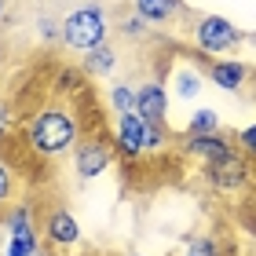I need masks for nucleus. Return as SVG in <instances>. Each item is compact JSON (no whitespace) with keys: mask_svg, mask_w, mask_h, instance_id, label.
Here are the masks:
<instances>
[{"mask_svg":"<svg viewBox=\"0 0 256 256\" xmlns=\"http://www.w3.org/2000/svg\"><path fill=\"white\" fill-rule=\"evenodd\" d=\"M80 136V124L74 114H66L59 106H48V110H37L26 124V139L37 154H62L77 143Z\"/></svg>","mask_w":256,"mask_h":256,"instance_id":"1","label":"nucleus"},{"mask_svg":"<svg viewBox=\"0 0 256 256\" xmlns=\"http://www.w3.org/2000/svg\"><path fill=\"white\" fill-rule=\"evenodd\" d=\"M106 33H110V22H106V11L99 4H80L74 11H66V18L59 26V37L70 52L99 48V44H106Z\"/></svg>","mask_w":256,"mask_h":256,"instance_id":"2","label":"nucleus"},{"mask_svg":"<svg viewBox=\"0 0 256 256\" xmlns=\"http://www.w3.org/2000/svg\"><path fill=\"white\" fill-rule=\"evenodd\" d=\"M238 40H242L238 26L224 15H202L194 22V44H198L202 55H224V52L234 48Z\"/></svg>","mask_w":256,"mask_h":256,"instance_id":"3","label":"nucleus"},{"mask_svg":"<svg viewBox=\"0 0 256 256\" xmlns=\"http://www.w3.org/2000/svg\"><path fill=\"white\" fill-rule=\"evenodd\" d=\"M110 161H114V150L106 139H84V143L77 146V154H74V168H77V176L80 180H96L102 176V172L110 168Z\"/></svg>","mask_w":256,"mask_h":256,"instance_id":"4","label":"nucleus"},{"mask_svg":"<svg viewBox=\"0 0 256 256\" xmlns=\"http://www.w3.org/2000/svg\"><path fill=\"white\" fill-rule=\"evenodd\" d=\"M205 176H208V183H212L216 190H238V187L249 183V165L234 154V158H224V161H208Z\"/></svg>","mask_w":256,"mask_h":256,"instance_id":"5","label":"nucleus"},{"mask_svg":"<svg viewBox=\"0 0 256 256\" xmlns=\"http://www.w3.org/2000/svg\"><path fill=\"white\" fill-rule=\"evenodd\" d=\"M8 230H11V242L4 256H37V234H33V224H30V208H11Z\"/></svg>","mask_w":256,"mask_h":256,"instance_id":"6","label":"nucleus"},{"mask_svg":"<svg viewBox=\"0 0 256 256\" xmlns=\"http://www.w3.org/2000/svg\"><path fill=\"white\" fill-rule=\"evenodd\" d=\"M44 234H48V242L55 249H70V246L80 242V224L70 208H52L44 216Z\"/></svg>","mask_w":256,"mask_h":256,"instance_id":"7","label":"nucleus"},{"mask_svg":"<svg viewBox=\"0 0 256 256\" xmlns=\"http://www.w3.org/2000/svg\"><path fill=\"white\" fill-rule=\"evenodd\" d=\"M136 114L143 118L146 124H165V114H168V96L158 80H146L143 88H136Z\"/></svg>","mask_w":256,"mask_h":256,"instance_id":"8","label":"nucleus"},{"mask_svg":"<svg viewBox=\"0 0 256 256\" xmlns=\"http://www.w3.org/2000/svg\"><path fill=\"white\" fill-rule=\"evenodd\" d=\"M183 150H187L190 158H202L205 165L208 161H224V158H234V146L227 143L220 132H208V136H190L187 143H183Z\"/></svg>","mask_w":256,"mask_h":256,"instance_id":"9","label":"nucleus"},{"mask_svg":"<svg viewBox=\"0 0 256 256\" xmlns=\"http://www.w3.org/2000/svg\"><path fill=\"white\" fill-rule=\"evenodd\" d=\"M143 128L146 121L139 118V114H118V146H121V154L128 158H136V154H143Z\"/></svg>","mask_w":256,"mask_h":256,"instance_id":"10","label":"nucleus"},{"mask_svg":"<svg viewBox=\"0 0 256 256\" xmlns=\"http://www.w3.org/2000/svg\"><path fill=\"white\" fill-rule=\"evenodd\" d=\"M132 8L146 26H165V22H172L187 4H183V0H132Z\"/></svg>","mask_w":256,"mask_h":256,"instance_id":"11","label":"nucleus"},{"mask_svg":"<svg viewBox=\"0 0 256 256\" xmlns=\"http://www.w3.org/2000/svg\"><path fill=\"white\" fill-rule=\"evenodd\" d=\"M208 80L224 92H238L249 80V66L246 62H212L208 66Z\"/></svg>","mask_w":256,"mask_h":256,"instance_id":"12","label":"nucleus"},{"mask_svg":"<svg viewBox=\"0 0 256 256\" xmlns=\"http://www.w3.org/2000/svg\"><path fill=\"white\" fill-rule=\"evenodd\" d=\"M187 132H190V136H208V132H220V114H216V110H208V106L194 110V114H190V121H187Z\"/></svg>","mask_w":256,"mask_h":256,"instance_id":"13","label":"nucleus"},{"mask_svg":"<svg viewBox=\"0 0 256 256\" xmlns=\"http://www.w3.org/2000/svg\"><path fill=\"white\" fill-rule=\"evenodd\" d=\"M84 55H88V74L106 77L110 70H114V48H110V44H99V48H92Z\"/></svg>","mask_w":256,"mask_h":256,"instance_id":"14","label":"nucleus"},{"mask_svg":"<svg viewBox=\"0 0 256 256\" xmlns=\"http://www.w3.org/2000/svg\"><path fill=\"white\" fill-rule=\"evenodd\" d=\"M180 256H224L216 246V238H205V234H198V238H187L183 242V252Z\"/></svg>","mask_w":256,"mask_h":256,"instance_id":"15","label":"nucleus"},{"mask_svg":"<svg viewBox=\"0 0 256 256\" xmlns=\"http://www.w3.org/2000/svg\"><path fill=\"white\" fill-rule=\"evenodd\" d=\"M110 106L118 110V114H132V110H136V88L118 84V88L110 92Z\"/></svg>","mask_w":256,"mask_h":256,"instance_id":"16","label":"nucleus"},{"mask_svg":"<svg viewBox=\"0 0 256 256\" xmlns=\"http://www.w3.org/2000/svg\"><path fill=\"white\" fill-rule=\"evenodd\" d=\"M198 88H202V80H198V74H194L190 66L176 74V92H180L183 99H194V96H198Z\"/></svg>","mask_w":256,"mask_h":256,"instance_id":"17","label":"nucleus"},{"mask_svg":"<svg viewBox=\"0 0 256 256\" xmlns=\"http://www.w3.org/2000/svg\"><path fill=\"white\" fill-rule=\"evenodd\" d=\"M165 143H168L165 124H146V128H143V150H161Z\"/></svg>","mask_w":256,"mask_h":256,"instance_id":"18","label":"nucleus"},{"mask_svg":"<svg viewBox=\"0 0 256 256\" xmlns=\"http://www.w3.org/2000/svg\"><path fill=\"white\" fill-rule=\"evenodd\" d=\"M11 190H15V180H11V168L0 161V208L11 202Z\"/></svg>","mask_w":256,"mask_h":256,"instance_id":"19","label":"nucleus"},{"mask_svg":"<svg viewBox=\"0 0 256 256\" xmlns=\"http://www.w3.org/2000/svg\"><path fill=\"white\" fill-rule=\"evenodd\" d=\"M238 146L256 158V124H249V128H242V132H238Z\"/></svg>","mask_w":256,"mask_h":256,"instance_id":"20","label":"nucleus"},{"mask_svg":"<svg viewBox=\"0 0 256 256\" xmlns=\"http://www.w3.org/2000/svg\"><path fill=\"white\" fill-rule=\"evenodd\" d=\"M143 26H146V22L139 18V15H136V18H124V22H121V30L128 33V37H139V33H143Z\"/></svg>","mask_w":256,"mask_h":256,"instance_id":"21","label":"nucleus"},{"mask_svg":"<svg viewBox=\"0 0 256 256\" xmlns=\"http://www.w3.org/2000/svg\"><path fill=\"white\" fill-rule=\"evenodd\" d=\"M8 128H11V110L4 106V102H0V139L8 136Z\"/></svg>","mask_w":256,"mask_h":256,"instance_id":"22","label":"nucleus"},{"mask_svg":"<svg viewBox=\"0 0 256 256\" xmlns=\"http://www.w3.org/2000/svg\"><path fill=\"white\" fill-rule=\"evenodd\" d=\"M4 8H8V0H0V15H4Z\"/></svg>","mask_w":256,"mask_h":256,"instance_id":"23","label":"nucleus"},{"mask_svg":"<svg viewBox=\"0 0 256 256\" xmlns=\"http://www.w3.org/2000/svg\"><path fill=\"white\" fill-rule=\"evenodd\" d=\"M132 256H139V252H132Z\"/></svg>","mask_w":256,"mask_h":256,"instance_id":"24","label":"nucleus"}]
</instances>
